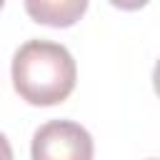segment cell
I'll return each mask as SVG.
<instances>
[{
	"label": "cell",
	"mask_w": 160,
	"mask_h": 160,
	"mask_svg": "<svg viewBox=\"0 0 160 160\" xmlns=\"http://www.w3.org/2000/svg\"><path fill=\"white\" fill-rule=\"evenodd\" d=\"M30 152L35 160H90L92 138L72 120H50L35 130Z\"/></svg>",
	"instance_id": "cell-2"
},
{
	"label": "cell",
	"mask_w": 160,
	"mask_h": 160,
	"mask_svg": "<svg viewBox=\"0 0 160 160\" xmlns=\"http://www.w3.org/2000/svg\"><path fill=\"white\" fill-rule=\"evenodd\" d=\"M88 10V0H25V12L38 25L72 28Z\"/></svg>",
	"instance_id": "cell-3"
},
{
	"label": "cell",
	"mask_w": 160,
	"mask_h": 160,
	"mask_svg": "<svg viewBox=\"0 0 160 160\" xmlns=\"http://www.w3.org/2000/svg\"><path fill=\"white\" fill-rule=\"evenodd\" d=\"M150 0H110V5H115V8H120V10H140V8H145Z\"/></svg>",
	"instance_id": "cell-4"
},
{
	"label": "cell",
	"mask_w": 160,
	"mask_h": 160,
	"mask_svg": "<svg viewBox=\"0 0 160 160\" xmlns=\"http://www.w3.org/2000/svg\"><path fill=\"white\" fill-rule=\"evenodd\" d=\"M12 88L35 108H50L70 98L78 68L70 50L50 40H28L12 55Z\"/></svg>",
	"instance_id": "cell-1"
},
{
	"label": "cell",
	"mask_w": 160,
	"mask_h": 160,
	"mask_svg": "<svg viewBox=\"0 0 160 160\" xmlns=\"http://www.w3.org/2000/svg\"><path fill=\"white\" fill-rule=\"evenodd\" d=\"M152 88H155V92H158V98H160V60H158L155 68H152Z\"/></svg>",
	"instance_id": "cell-6"
},
{
	"label": "cell",
	"mask_w": 160,
	"mask_h": 160,
	"mask_svg": "<svg viewBox=\"0 0 160 160\" xmlns=\"http://www.w3.org/2000/svg\"><path fill=\"white\" fill-rule=\"evenodd\" d=\"M0 158L2 160H10L12 158V148H10V142H8V138L0 132Z\"/></svg>",
	"instance_id": "cell-5"
},
{
	"label": "cell",
	"mask_w": 160,
	"mask_h": 160,
	"mask_svg": "<svg viewBox=\"0 0 160 160\" xmlns=\"http://www.w3.org/2000/svg\"><path fill=\"white\" fill-rule=\"evenodd\" d=\"M2 5H5V0H0V8H2Z\"/></svg>",
	"instance_id": "cell-7"
}]
</instances>
